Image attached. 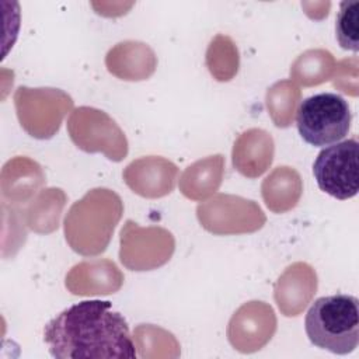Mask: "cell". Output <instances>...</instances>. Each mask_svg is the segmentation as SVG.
<instances>
[{
	"mask_svg": "<svg viewBox=\"0 0 359 359\" xmlns=\"http://www.w3.org/2000/svg\"><path fill=\"white\" fill-rule=\"evenodd\" d=\"M352 112L348 101L335 93H318L304 98L296 111V126L302 139L316 147L341 142L351 129Z\"/></svg>",
	"mask_w": 359,
	"mask_h": 359,
	"instance_id": "3",
	"label": "cell"
},
{
	"mask_svg": "<svg viewBox=\"0 0 359 359\" xmlns=\"http://www.w3.org/2000/svg\"><path fill=\"white\" fill-rule=\"evenodd\" d=\"M358 140L348 139L325 146L313 163V175L318 188L330 196L346 201L359 189Z\"/></svg>",
	"mask_w": 359,
	"mask_h": 359,
	"instance_id": "4",
	"label": "cell"
},
{
	"mask_svg": "<svg viewBox=\"0 0 359 359\" xmlns=\"http://www.w3.org/2000/svg\"><path fill=\"white\" fill-rule=\"evenodd\" d=\"M310 342L335 355H348L359 344V302L352 294L316 299L304 317Z\"/></svg>",
	"mask_w": 359,
	"mask_h": 359,
	"instance_id": "2",
	"label": "cell"
},
{
	"mask_svg": "<svg viewBox=\"0 0 359 359\" xmlns=\"http://www.w3.org/2000/svg\"><path fill=\"white\" fill-rule=\"evenodd\" d=\"M43 341L56 359L137 356L129 325L107 300L76 303L43 328Z\"/></svg>",
	"mask_w": 359,
	"mask_h": 359,
	"instance_id": "1",
	"label": "cell"
},
{
	"mask_svg": "<svg viewBox=\"0 0 359 359\" xmlns=\"http://www.w3.org/2000/svg\"><path fill=\"white\" fill-rule=\"evenodd\" d=\"M337 41L345 50H359V1L345 0L339 4L335 22Z\"/></svg>",
	"mask_w": 359,
	"mask_h": 359,
	"instance_id": "5",
	"label": "cell"
}]
</instances>
